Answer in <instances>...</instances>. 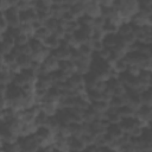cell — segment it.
Returning a JSON list of instances; mask_svg holds the SVG:
<instances>
[{
  "instance_id": "20",
  "label": "cell",
  "mask_w": 152,
  "mask_h": 152,
  "mask_svg": "<svg viewBox=\"0 0 152 152\" xmlns=\"http://www.w3.org/2000/svg\"><path fill=\"white\" fill-rule=\"evenodd\" d=\"M43 44H44V46H45L49 51H51V50L56 49V48L59 45V38H57L55 34L50 33V34L48 36V38H45V39L43 40Z\"/></svg>"
},
{
  "instance_id": "38",
  "label": "cell",
  "mask_w": 152,
  "mask_h": 152,
  "mask_svg": "<svg viewBox=\"0 0 152 152\" xmlns=\"http://www.w3.org/2000/svg\"><path fill=\"white\" fill-rule=\"evenodd\" d=\"M7 86V84H6ZM5 84H0V110H2L6 107V99H5V90H6Z\"/></svg>"
},
{
  "instance_id": "28",
  "label": "cell",
  "mask_w": 152,
  "mask_h": 152,
  "mask_svg": "<svg viewBox=\"0 0 152 152\" xmlns=\"http://www.w3.org/2000/svg\"><path fill=\"white\" fill-rule=\"evenodd\" d=\"M50 6H51V1H48V0H37V1H33V8L36 10V12L50 11Z\"/></svg>"
},
{
  "instance_id": "22",
  "label": "cell",
  "mask_w": 152,
  "mask_h": 152,
  "mask_svg": "<svg viewBox=\"0 0 152 152\" xmlns=\"http://www.w3.org/2000/svg\"><path fill=\"white\" fill-rule=\"evenodd\" d=\"M116 112L120 115V118H128V116L135 115V109L128 104H122L121 107L116 108Z\"/></svg>"
},
{
  "instance_id": "16",
  "label": "cell",
  "mask_w": 152,
  "mask_h": 152,
  "mask_svg": "<svg viewBox=\"0 0 152 152\" xmlns=\"http://www.w3.org/2000/svg\"><path fill=\"white\" fill-rule=\"evenodd\" d=\"M57 69L64 71L69 76V75H71V74L75 72V64H74V62L70 58L63 59V61H58V68Z\"/></svg>"
},
{
  "instance_id": "30",
  "label": "cell",
  "mask_w": 152,
  "mask_h": 152,
  "mask_svg": "<svg viewBox=\"0 0 152 152\" xmlns=\"http://www.w3.org/2000/svg\"><path fill=\"white\" fill-rule=\"evenodd\" d=\"M122 104H125V100H124V96H116V95H113L109 97L108 100V106L109 107H113V108H119L121 107Z\"/></svg>"
},
{
  "instance_id": "1",
  "label": "cell",
  "mask_w": 152,
  "mask_h": 152,
  "mask_svg": "<svg viewBox=\"0 0 152 152\" xmlns=\"http://www.w3.org/2000/svg\"><path fill=\"white\" fill-rule=\"evenodd\" d=\"M19 145L20 151L23 152H36L37 148L40 146L38 140L36 139L34 134H28V135H20L15 140Z\"/></svg>"
},
{
  "instance_id": "35",
  "label": "cell",
  "mask_w": 152,
  "mask_h": 152,
  "mask_svg": "<svg viewBox=\"0 0 152 152\" xmlns=\"http://www.w3.org/2000/svg\"><path fill=\"white\" fill-rule=\"evenodd\" d=\"M14 6L18 8V11H24L30 7H33V1H25V0H19L14 1Z\"/></svg>"
},
{
  "instance_id": "25",
  "label": "cell",
  "mask_w": 152,
  "mask_h": 152,
  "mask_svg": "<svg viewBox=\"0 0 152 152\" xmlns=\"http://www.w3.org/2000/svg\"><path fill=\"white\" fill-rule=\"evenodd\" d=\"M127 66H128V64H127V62L125 61L124 57H122V58H119V59H116L114 63H112V68H113V70H114V72H115L116 75L120 74V72L126 71Z\"/></svg>"
},
{
  "instance_id": "12",
  "label": "cell",
  "mask_w": 152,
  "mask_h": 152,
  "mask_svg": "<svg viewBox=\"0 0 152 152\" xmlns=\"http://www.w3.org/2000/svg\"><path fill=\"white\" fill-rule=\"evenodd\" d=\"M84 95H86L87 100L89 101V103L94 102V101H99V100H104L103 91L99 90V89H95V88H86Z\"/></svg>"
},
{
  "instance_id": "42",
  "label": "cell",
  "mask_w": 152,
  "mask_h": 152,
  "mask_svg": "<svg viewBox=\"0 0 152 152\" xmlns=\"http://www.w3.org/2000/svg\"><path fill=\"white\" fill-rule=\"evenodd\" d=\"M81 152H89V151H88L87 148H84V150H83V151H81Z\"/></svg>"
},
{
  "instance_id": "24",
  "label": "cell",
  "mask_w": 152,
  "mask_h": 152,
  "mask_svg": "<svg viewBox=\"0 0 152 152\" xmlns=\"http://www.w3.org/2000/svg\"><path fill=\"white\" fill-rule=\"evenodd\" d=\"M0 150L1 152H20L19 145L17 141H2Z\"/></svg>"
},
{
  "instance_id": "2",
  "label": "cell",
  "mask_w": 152,
  "mask_h": 152,
  "mask_svg": "<svg viewBox=\"0 0 152 152\" xmlns=\"http://www.w3.org/2000/svg\"><path fill=\"white\" fill-rule=\"evenodd\" d=\"M33 134H34V137L38 140L40 146L52 145V142H53L55 133L49 127H46V126H38Z\"/></svg>"
},
{
  "instance_id": "4",
  "label": "cell",
  "mask_w": 152,
  "mask_h": 152,
  "mask_svg": "<svg viewBox=\"0 0 152 152\" xmlns=\"http://www.w3.org/2000/svg\"><path fill=\"white\" fill-rule=\"evenodd\" d=\"M135 116L145 125H150V121L152 118V106L151 104H140L135 110Z\"/></svg>"
},
{
  "instance_id": "13",
  "label": "cell",
  "mask_w": 152,
  "mask_h": 152,
  "mask_svg": "<svg viewBox=\"0 0 152 152\" xmlns=\"http://www.w3.org/2000/svg\"><path fill=\"white\" fill-rule=\"evenodd\" d=\"M89 107L99 115V116H101L102 118V115H103V113L108 109V101H106V100H99V101H94V102H90L89 103Z\"/></svg>"
},
{
  "instance_id": "39",
  "label": "cell",
  "mask_w": 152,
  "mask_h": 152,
  "mask_svg": "<svg viewBox=\"0 0 152 152\" xmlns=\"http://www.w3.org/2000/svg\"><path fill=\"white\" fill-rule=\"evenodd\" d=\"M6 28H7V24H6L5 19H4V17H2V13H0V37L6 31Z\"/></svg>"
},
{
  "instance_id": "23",
  "label": "cell",
  "mask_w": 152,
  "mask_h": 152,
  "mask_svg": "<svg viewBox=\"0 0 152 152\" xmlns=\"http://www.w3.org/2000/svg\"><path fill=\"white\" fill-rule=\"evenodd\" d=\"M50 75H51V78H52V84H55V83H63L68 78V75L64 71L59 70V69L53 70L52 72H50Z\"/></svg>"
},
{
  "instance_id": "32",
  "label": "cell",
  "mask_w": 152,
  "mask_h": 152,
  "mask_svg": "<svg viewBox=\"0 0 152 152\" xmlns=\"http://www.w3.org/2000/svg\"><path fill=\"white\" fill-rule=\"evenodd\" d=\"M15 58H17V57H15L12 52H8V53H5V55L2 56L1 61H2V64H4L5 66L10 68V66H12V65L15 64Z\"/></svg>"
},
{
  "instance_id": "34",
  "label": "cell",
  "mask_w": 152,
  "mask_h": 152,
  "mask_svg": "<svg viewBox=\"0 0 152 152\" xmlns=\"http://www.w3.org/2000/svg\"><path fill=\"white\" fill-rule=\"evenodd\" d=\"M77 49H78L80 53H81L82 56H84V57H90V55L93 53V50H91V48H90L89 43L81 44V45H78V46H77Z\"/></svg>"
},
{
  "instance_id": "36",
  "label": "cell",
  "mask_w": 152,
  "mask_h": 152,
  "mask_svg": "<svg viewBox=\"0 0 152 152\" xmlns=\"http://www.w3.org/2000/svg\"><path fill=\"white\" fill-rule=\"evenodd\" d=\"M19 28H20V32L21 33H24V34H26L28 37H32L33 36L34 30H33V27H32L31 24H20L19 25Z\"/></svg>"
},
{
  "instance_id": "27",
  "label": "cell",
  "mask_w": 152,
  "mask_h": 152,
  "mask_svg": "<svg viewBox=\"0 0 152 152\" xmlns=\"http://www.w3.org/2000/svg\"><path fill=\"white\" fill-rule=\"evenodd\" d=\"M139 97H140V103L141 104H151L152 103V90L151 87L147 89H144L139 93Z\"/></svg>"
},
{
  "instance_id": "43",
  "label": "cell",
  "mask_w": 152,
  "mask_h": 152,
  "mask_svg": "<svg viewBox=\"0 0 152 152\" xmlns=\"http://www.w3.org/2000/svg\"><path fill=\"white\" fill-rule=\"evenodd\" d=\"M1 142H2V140H1V138H0V145H1Z\"/></svg>"
},
{
  "instance_id": "7",
  "label": "cell",
  "mask_w": 152,
  "mask_h": 152,
  "mask_svg": "<svg viewBox=\"0 0 152 152\" xmlns=\"http://www.w3.org/2000/svg\"><path fill=\"white\" fill-rule=\"evenodd\" d=\"M37 19V12L33 7H30L24 11H19V21L20 24H31Z\"/></svg>"
},
{
  "instance_id": "6",
  "label": "cell",
  "mask_w": 152,
  "mask_h": 152,
  "mask_svg": "<svg viewBox=\"0 0 152 152\" xmlns=\"http://www.w3.org/2000/svg\"><path fill=\"white\" fill-rule=\"evenodd\" d=\"M68 146H69V151H71V152H81L86 148V144L77 135L68 137Z\"/></svg>"
},
{
  "instance_id": "37",
  "label": "cell",
  "mask_w": 152,
  "mask_h": 152,
  "mask_svg": "<svg viewBox=\"0 0 152 152\" xmlns=\"http://www.w3.org/2000/svg\"><path fill=\"white\" fill-rule=\"evenodd\" d=\"M31 37H28V36H26V34H24V33H20L19 36H17L15 38H14V45H27V43H28V39H30Z\"/></svg>"
},
{
  "instance_id": "8",
  "label": "cell",
  "mask_w": 152,
  "mask_h": 152,
  "mask_svg": "<svg viewBox=\"0 0 152 152\" xmlns=\"http://www.w3.org/2000/svg\"><path fill=\"white\" fill-rule=\"evenodd\" d=\"M75 64V71L81 74V75H84L87 71H89V66H90V57H80L78 59H76L74 62Z\"/></svg>"
},
{
  "instance_id": "26",
  "label": "cell",
  "mask_w": 152,
  "mask_h": 152,
  "mask_svg": "<svg viewBox=\"0 0 152 152\" xmlns=\"http://www.w3.org/2000/svg\"><path fill=\"white\" fill-rule=\"evenodd\" d=\"M131 33H132V25H131L129 21H122L118 26V30H116L118 36L124 37V36H127V34H131Z\"/></svg>"
},
{
  "instance_id": "3",
  "label": "cell",
  "mask_w": 152,
  "mask_h": 152,
  "mask_svg": "<svg viewBox=\"0 0 152 152\" xmlns=\"http://www.w3.org/2000/svg\"><path fill=\"white\" fill-rule=\"evenodd\" d=\"M2 17H4V19H5L6 24H7V27H17V26L20 25L19 11L14 6V4L2 12Z\"/></svg>"
},
{
  "instance_id": "41",
  "label": "cell",
  "mask_w": 152,
  "mask_h": 152,
  "mask_svg": "<svg viewBox=\"0 0 152 152\" xmlns=\"http://www.w3.org/2000/svg\"><path fill=\"white\" fill-rule=\"evenodd\" d=\"M36 152H52V145H45V146H39Z\"/></svg>"
},
{
  "instance_id": "19",
  "label": "cell",
  "mask_w": 152,
  "mask_h": 152,
  "mask_svg": "<svg viewBox=\"0 0 152 152\" xmlns=\"http://www.w3.org/2000/svg\"><path fill=\"white\" fill-rule=\"evenodd\" d=\"M32 61V57L30 53H24V55H19L17 56L15 58V64L20 69H24V68H28L30 66V63Z\"/></svg>"
},
{
  "instance_id": "44",
  "label": "cell",
  "mask_w": 152,
  "mask_h": 152,
  "mask_svg": "<svg viewBox=\"0 0 152 152\" xmlns=\"http://www.w3.org/2000/svg\"><path fill=\"white\" fill-rule=\"evenodd\" d=\"M20 152H23V151H20Z\"/></svg>"
},
{
  "instance_id": "11",
  "label": "cell",
  "mask_w": 152,
  "mask_h": 152,
  "mask_svg": "<svg viewBox=\"0 0 152 152\" xmlns=\"http://www.w3.org/2000/svg\"><path fill=\"white\" fill-rule=\"evenodd\" d=\"M50 55H52L57 61H63V59H68L69 58L70 52H69V48L68 46L58 45L56 49L50 51Z\"/></svg>"
},
{
  "instance_id": "21",
  "label": "cell",
  "mask_w": 152,
  "mask_h": 152,
  "mask_svg": "<svg viewBox=\"0 0 152 152\" xmlns=\"http://www.w3.org/2000/svg\"><path fill=\"white\" fill-rule=\"evenodd\" d=\"M14 72H12L7 66L4 65V68L0 70V84H8L12 82V77H13Z\"/></svg>"
},
{
  "instance_id": "33",
  "label": "cell",
  "mask_w": 152,
  "mask_h": 152,
  "mask_svg": "<svg viewBox=\"0 0 152 152\" xmlns=\"http://www.w3.org/2000/svg\"><path fill=\"white\" fill-rule=\"evenodd\" d=\"M103 36H104V32L102 27H93L90 33V40H101Z\"/></svg>"
},
{
  "instance_id": "17",
  "label": "cell",
  "mask_w": 152,
  "mask_h": 152,
  "mask_svg": "<svg viewBox=\"0 0 152 152\" xmlns=\"http://www.w3.org/2000/svg\"><path fill=\"white\" fill-rule=\"evenodd\" d=\"M75 19H77L78 17H81L84 13V1H72L70 8L68 10Z\"/></svg>"
},
{
  "instance_id": "29",
  "label": "cell",
  "mask_w": 152,
  "mask_h": 152,
  "mask_svg": "<svg viewBox=\"0 0 152 152\" xmlns=\"http://www.w3.org/2000/svg\"><path fill=\"white\" fill-rule=\"evenodd\" d=\"M51 32L43 25V26H40L39 28H37V30H34V32H33V36L32 37H34V38H37V39H39V40H44L45 38H48V36L50 34Z\"/></svg>"
},
{
  "instance_id": "9",
  "label": "cell",
  "mask_w": 152,
  "mask_h": 152,
  "mask_svg": "<svg viewBox=\"0 0 152 152\" xmlns=\"http://www.w3.org/2000/svg\"><path fill=\"white\" fill-rule=\"evenodd\" d=\"M84 14L96 18L100 15V5L99 1H84Z\"/></svg>"
},
{
  "instance_id": "5",
  "label": "cell",
  "mask_w": 152,
  "mask_h": 152,
  "mask_svg": "<svg viewBox=\"0 0 152 152\" xmlns=\"http://www.w3.org/2000/svg\"><path fill=\"white\" fill-rule=\"evenodd\" d=\"M58 68V61L52 56L49 55L48 57H45L43 59V62L40 63L39 70L38 71H46V72H52L53 70H56ZM37 71V72H38Z\"/></svg>"
},
{
  "instance_id": "40",
  "label": "cell",
  "mask_w": 152,
  "mask_h": 152,
  "mask_svg": "<svg viewBox=\"0 0 152 152\" xmlns=\"http://www.w3.org/2000/svg\"><path fill=\"white\" fill-rule=\"evenodd\" d=\"M99 152H118V150H115L114 147H110L108 145H103L99 147Z\"/></svg>"
},
{
  "instance_id": "15",
  "label": "cell",
  "mask_w": 152,
  "mask_h": 152,
  "mask_svg": "<svg viewBox=\"0 0 152 152\" xmlns=\"http://www.w3.org/2000/svg\"><path fill=\"white\" fill-rule=\"evenodd\" d=\"M27 46H28V50H30V55H36L39 51H42L43 49H45L43 42L39 40V39H37V38H34V37H31L28 39Z\"/></svg>"
},
{
  "instance_id": "31",
  "label": "cell",
  "mask_w": 152,
  "mask_h": 152,
  "mask_svg": "<svg viewBox=\"0 0 152 152\" xmlns=\"http://www.w3.org/2000/svg\"><path fill=\"white\" fill-rule=\"evenodd\" d=\"M48 118H49V115L48 114H45L43 110H38V113H37V115H36V118H34V121H33V124L38 127V126H45V124H46V120H48Z\"/></svg>"
},
{
  "instance_id": "14",
  "label": "cell",
  "mask_w": 152,
  "mask_h": 152,
  "mask_svg": "<svg viewBox=\"0 0 152 152\" xmlns=\"http://www.w3.org/2000/svg\"><path fill=\"white\" fill-rule=\"evenodd\" d=\"M102 118L108 122V124H119L120 121V115L118 114L116 112V108H113V107H108V109L103 113Z\"/></svg>"
},
{
  "instance_id": "10",
  "label": "cell",
  "mask_w": 152,
  "mask_h": 152,
  "mask_svg": "<svg viewBox=\"0 0 152 152\" xmlns=\"http://www.w3.org/2000/svg\"><path fill=\"white\" fill-rule=\"evenodd\" d=\"M102 80L99 78V76L93 72L91 70L87 71L84 75H83V83H84V87L86 88H95V86Z\"/></svg>"
},
{
  "instance_id": "18",
  "label": "cell",
  "mask_w": 152,
  "mask_h": 152,
  "mask_svg": "<svg viewBox=\"0 0 152 152\" xmlns=\"http://www.w3.org/2000/svg\"><path fill=\"white\" fill-rule=\"evenodd\" d=\"M107 134H109L112 138L114 139H119L122 134H124V131L121 129V127L119 126V124H109L107 127H106V132Z\"/></svg>"
}]
</instances>
